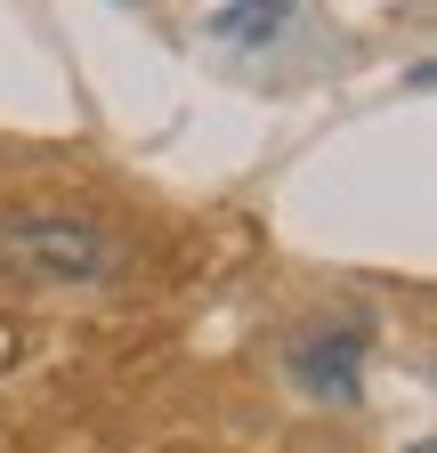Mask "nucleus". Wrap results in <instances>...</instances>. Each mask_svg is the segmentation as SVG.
Listing matches in <instances>:
<instances>
[{"label": "nucleus", "instance_id": "nucleus-3", "mask_svg": "<svg viewBox=\"0 0 437 453\" xmlns=\"http://www.w3.org/2000/svg\"><path fill=\"white\" fill-rule=\"evenodd\" d=\"M300 9H292V0H276V9H211L203 25L218 33V41H276L284 25H292Z\"/></svg>", "mask_w": 437, "mask_h": 453}, {"label": "nucleus", "instance_id": "nucleus-1", "mask_svg": "<svg viewBox=\"0 0 437 453\" xmlns=\"http://www.w3.org/2000/svg\"><path fill=\"white\" fill-rule=\"evenodd\" d=\"M130 267V243L97 219H73V211H0V275L17 283H114Z\"/></svg>", "mask_w": 437, "mask_h": 453}, {"label": "nucleus", "instance_id": "nucleus-2", "mask_svg": "<svg viewBox=\"0 0 437 453\" xmlns=\"http://www.w3.org/2000/svg\"><path fill=\"white\" fill-rule=\"evenodd\" d=\"M356 365H364V332L356 324H316L292 340V380L316 396V405H356Z\"/></svg>", "mask_w": 437, "mask_h": 453}, {"label": "nucleus", "instance_id": "nucleus-4", "mask_svg": "<svg viewBox=\"0 0 437 453\" xmlns=\"http://www.w3.org/2000/svg\"><path fill=\"white\" fill-rule=\"evenodd\" d=\"M300 453H349V445H333V437H316V445H300Z\"/></svg>", "mask_w": 437, "mask_h": 453}]
</instances>
